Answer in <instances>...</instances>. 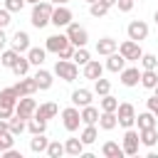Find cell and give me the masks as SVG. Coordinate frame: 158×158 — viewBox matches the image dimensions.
<instances>
[{
  "mask_svg": "<svg viewBox=\"0 0 158 158\" xmlns=\"http://www.w3.org/2000/svg\"><path fill=\"white\" fill-rule=\"evenodd\" d=\"M136 123H138V131H143V128H153L158 123V118L153 111H141V114H136Z\"/></svg>",
  "mask_w": 158,
  "mask_h": 158,
  "instance_id": "obj_22",
  "label": "cell"
},
{
  "mask_svg": "<svg viewBox=\"0 0 158 158\" xmlns=\"http://www.w3.org/2000/svg\"><path fill=\"white\" fill-rule=\"evenodd\" d=\"M99 109L101 111H116L118 109V99L111 96V94H104V96H99Z\"/></svg>",
  "mask_w": 158,
  "mask_h": 158,
  "instance_id": "obj_32",
  "label": "cell"
},
{
  "mask_svg": "<svg viewBox=\"0 0 158 158\" xmlns=\"http://www.w3.org/2000/svg\"><path fill=\"white\" fill-rule=\"evenodd\" d=\"M126 35H128V40H136V42L146 40V37H148V22H143V20H133V22H128Z\"/></svg>",
  "mask_w": 158,
  "mask_h": 158,
  "instance_id": "obj_9",
  "label": "cell"
},
{
  "mask_svg": "<svg viewBox=\"0 0 158 158\" xmlns=\"http://www.w3.org/2000/svg\"><path fill=\"white\" fill-rule=\"evenodd\" d=\"M52 2H57V5H67L69 0H52Z\"/></svg>",
  "mask_w": 158,
  "mask_h": 158,
  "instance_id": "obj_53",
  "label": "cell"
},
{
  "mask_svg": "<svg viewBox=\"0 0 158 158\" xmlns=\"http://www.w3.org/2000/svg\"><path fill=\"white\" fill-rule=\"evenodd\" d=\"M27 131L35 136V133H44L47 131V121H42V118H37V116H32L30 121H27Z\"/></svg>",
  "mask_w": 158,
  "mask_h": 158,
  "instance_id": "obj_35",
  "label": "cell"
},
{
  "mask_svg": "<svg viewBox=\"0 0 158 158\" xmlns=\"http://www.w3.org/2000/svg\"><path fill=\"white\" fill-rule=\"evenodd\" d=\"M32 77H35L40 91H47V89H52V84H54V72H47V69H42V67H40Z\"/></svg>",
  "mask_w": 158,
  "mask_h": 158,
  "instance_id": "obj_16",
  "label": "cell"
},
{
  "mask_svg": "<svg viewBox=\"0 0 158 158\" xmlns=\"http://www.w3.org/2000/svg\"><path fill=\"white\" fill-rule=\"evenodd\" d=\"M47 146H49V138L44 133H35L30 138V151L32 153H47Z\"/></svg>",
  "mask_w": 158,
  "mask_h": 158,
  "instance_id": "obj_23",
  "label": "cell"
},
{
  "mask_svg": "<svg viewBox=\"0 0 158 158\" xmlns=\"http://www.w3.org/2000/svg\"><path fill=\"white\" fill-rule=\"evenodd\" d=\"M79 138L84 141V146H91V143L99 138V128H96V123H84V131H81Z\"/></svg>",
  "mask_w": 158,
  "mask_h": 158,
  "instance_id": "obj_29",
  "label": "cell"
},
{
  "mask_svg": "<svg viewBox=\"0 0 158 158\" xmlns=\"http://www.w3.org/2000/svg\"><path fill=\"white\" fill-rule=\"evenodd\" d=\"M101 2H104L106 7H114V5H116V0H101Z\"/></svg>",
  "mask_w": 158,
  "mask_h": 158,
  "instance_id": "obj_52",
  "label": "cell"
},
{
  "mask_svg": "<svg viewBox=\"0 0 158 158\" xmlns=\"http://www.w3.org/2000/svg\"><path fill=\"white\" fill-rule=\"evenodd\" d=\"M0 101H5V104H12V106H15V104L20 101V94H17V89H15V86H7V89H2V91H0Z\"/></svg>",
  "mask_w": 158,
  "mask_h": 158,
  "instance_id": "obj_36",
  "label": "cell"
},
{
  "mask_svg": "<svg viewBox=\"0 0 158 158\" xmlns=\"http://www.w3.org/2000/svg\"><path fill=\"white\" fill-rule=\"evenodd\" d=\"M94 94H96V96L111 94V81H109V79H104V77H99V79L94 81Z\"/></svg>",
  "mask_w": 158,
  "mask_h": 158,
  "instance_id": "obj_37",
  "label": "cell"
},
{
  "mask_svg": "<svg viewBox=\"0 0 158 158\" xmlns=\"http://www.w3.org/2000/svg\"><path fill=\"white\" fill-rule=\"evenodd\" d=\"M12 146H15V133H10V131L0 133V153L7 151V148H12Z\"/></svg>",
  "mask_w": 158,
  "mask_h": 158,
  "instance_id": "obj_41",
  "label": "cell"
},
{
  "mask_svg": "<svg viewBox=\"0 0 158 158\" xmlns=\"http://www.w3.org/2000/svg\"><path fill=\"white\" fill-rule=\"evenodd\" d=\"M121 84H123V86H136V84H141V69H138V67H123V69H121Z\"/></svg>",
  "mask_w": 158,
  "mask_h": 158,
  "instance_id": "obj_15",
  "label": "cell"
},
{
  "mask_svg": "<svg viewBox=\"0 0 158 158\" xmlns=\"http://www.w3.org/2000/svg\"><path fill=\"white\" fill-rule=\"evenodd\" d=\"M138 146H141V136H138V131L126 128V133H123V143H121L123 153H126V156H138Z\"/></svg>",
  "mask_w": 158,
  "mask_h": 158,
  "instance_id": "obj_8",
  "label": "cell"
},
{
  "mask_svg": "<svg viewBox=\"0 0 158 158\" xmlns=\"http://www.w3.org/2000/svg\"><path fill=\"white\" fill-rule=\"evenodd\" d=\"M25 2H30V5H35V2H40V0H25Z\"/></svg>",
  "mask_w": 158,
  "mask_h": 158,
  "instance_id": "obj_55",
  "label": "cell"
},
{
  "mask_svg": "<svg viewBox=\"0 0 158 158\" xmlns=\"http://www.w3.org/2000/svg\"><path fill=\"white\" fill-rule=\"evenodd\" d=\"M52 10H54L52 0H40V2H35V5H32V15H30L32 27H37V30L47 27V25L52 22Z\"/></svg>",
  "mask_w": 158,
  "mask_h": 158,
  "instance_id": "obj_1",
  "label": "cell"
},
{
  "mask_svg": "<svg viewBox=\"0 0 158 158\" xmlns=\"http://www.w3.org/2000/svg\"><path fill=\"white\" fill-rule=\"evenodd\" d=\"M109 72H114V74H121V69L126 67V57L116 49V52H111L109 57H106V64H104Z\"/></svg>",
  "mask_w": 158,
  "mask_h": 158,
  "instance_id": "obj_13",
  "label": "cell"
},
{
  "mask_svg": "<svg viewBox=\"0 0 158 158\" xmlns=\"http://www.w3.org/2000/svg\"><path fill=\"white\" fill-rule=\"evenodd\" d=\"M138 64H141L143 69H158V57L151 54V52H143V57L138 59Z\"/></svg>",
  "mask_w": 158,
  "mask_h": 158,
  "instance_id": "obj_38",
  "label": "cell"
},
{
  "mask_svg": "<svg viewBox=\"0 0 158 158\" xmlns=\"http://www.w3.org/2000/svg\"><path fill=\"white\" fill-rule=\"evenodd\" d=\"M153 20H156V25H158V10H156V15H153Z\"/></svg>",
  "mask_w": 158,
  "mask_h": 158,
  "instance_id": "obj_54",
  "label": "cell"
},
{
  "mask_svg": "<svg viewBox=\"0 0 158 158\" xmlns=\"http://www.w3.org/2000/svg\"><path fill=\"white\" fill-rule=\"evenodd\" d=\"M118 49V42L114 40V37H101L99 42H96V54H101V57H109L111 52H116Z\"/></svg>",
  "mask_w": 158,
  "mask_h": 158,
  "instance_id": "obj_20",
  "label": "cell"
},
{
  "mask_svg": "<svg viewBox=\"0 0 158 158\" xmlns=\"http://www.w3.org/2000/svg\"><path fill=\"white\" fill-rule=\"evenodd\" d=\"M0 67H2V59H0Z\"/></svg>",
  "mask_w": 158,
  "mask_h": 158,
  "instance_id": "obj_59",
  "label": "cell"
},
{
  "mask_svg": "<svg viewBox=\"0 0 158 158\" xmlns=\"http://www.w3.org/2000/svg\"><path fill=\"white\" fill-rule=\"evenodd\" d=\"M15 89H17V94H20V96H32L40 86H37L35 77H30V74H27V77H20V81L15 84Z\"/></svg>",
  "mask_w": 158,
  "mask_h": 158,
  "instance_id": "obj_12",
  "label": "cell"
},
{
  "mask_svg": "<svg viewBox=\"0 0 158 158\" xmlns=\"http://www.w3.org/2000/svg\"><path fill=\"white\" fill-rule=\"evenodd\" d=\"M7 44V35H5V27H0V49Z\"/></svg>",
  "mask_w": 158,
  "mask_h": 158,
  "instance_id": "obj_50",
  "label": "cell"
},
{
  "mask_svg": "<svg viewBox=\"0 0 158 158\" xmlns=\"http://www.w3.org/2000/svg\"><path fill=\"white\" fill-rule=\"evenodd\" d=\"M91 101H94V91H91V89H84V86H81V89H74V91H72V104H74V106L81 109V106H89Z\"/></svg>",
  "mask_w": 158,
  "mask_h": 158,
  "instance_id": "obj_17",
  "label": "cell"
},
{
  "mask_svg": "<svg viewBox=\"0 0 158 158\" xmlns=\"http://www.w3.org/2000/svg\"><path fill=\"white\" fill-rule=\"evenodd\" d=\"M156 118H158V109H156Z\"/></svg>",
  "mask_w": 158,
  "mask_h": 158,
  "instance_id": "obj_58",
  "label": "cell"
},
{
  "mask_svg": "<svg viewBox=\"0 0 158 158\" xmlns=\"http://www.w3.org/2000/svg\"><path fill=\"white\" fill-rule=\"evenodd\" d=\"M101 153H104L106 158H121V156H126L123 148H121L116 141H106V143L101 146Z\"/></svg>",
  "mask_w": 158,
  "mask_h": 158,
  "instance_id": "obj_30",
  "label": "cell"
},
{
  "mask_svg": "<svg viewBox=\"0 0 158 158\" xmlns=\"http://www.w3.org/2000/svg\"><path fill=\"white\" fill-rule=\"evenodd\" d=\"M153 94H156V96H158V86H156V89H153Z\"/></svg>",
  "mask_w": 158,
  "mask_h": 158,
  "instance_id": "obj_56",
  "label": "cell"
},
{
  "mask_svg": "<svg viewBox=\"0 0 158 158\" xmlns=\"http://www.w3.org/2000/svg\"><path fill=\"white\" fill-rule=\"evenodd\" d=\"M116 116H118V126L133 128V123H136V106L128 104V101H121L118 109H116Z\"/></svg>",
  "mask_w": 158,
  "mask_h": 158,
  "instance_id": "obj_4",
  "label": "cell"
},
{
  "mask_svg": "<svg viewBox=\"0 0 158 158\" xmlns=\"http://www.w3.org/2000/svg\"><path fill=\"white\" fill-rule=\"evenodd\" d=\"M30 67H32V62L27 59V54H25V57L20 54V59L15 62V67H12V72H15L17 77H27V74H30Z\"/></svg>",
  "mask_w": 158,
  "mask_h": 158,
  "instance_id": "obj_31",
  "label": "cell"
},
{
  "mask_svg": "<svg viewBox=\"0 0 158 158\" xmlns=\"http://www.w3.org/2000/svg\"><path fill=\"white\" fill-rule=\"evenodd\" d=\"M37 101L32 99V96H20V101L15 104V114L20 116V118H25V121H30L32 116H35V111H37Z\"/></svg>",
  "mask_w": 158,
  "mask_h": 158,
  "instance_id": "obj_6",
  "label": "cell"
},
{
  "mask_svg": "<svg viewBox=\"0 0 158 158\" xmlns=\"http://www.w3.org/2000/svg\"><path fill=\"white\" fill-rule=\"evenodd\" d=\"M99 116H101V109L96 106H81V123H99Z\"/></svg>",
  "mask_w": 158,
  "mask_h": 158,
  "instance_id": "obj_26",
  "label": "cell"
},
{
  "mask_svg": "<svg viewBox=\"0 0 158 158\" xmlns=\"http://www.w3.org/2000/svg\"><path fill=\"white\" fill-rule=\"evenodd\" d=\"M67 37H69V42H72L74 47H86V42H89L86 27H81V25H77V22H69V25H67Z\"/></svg>",
  "mask_w": 158,
  "mask_h": 158,
  "instance_id": "obj_5",
  "label": "cell"
},
{
  "mask_svg": "<svg viewBox=\"0 0 158 158\" xmlns=\"http://www.w3.org/2000/svg\"><path fill=\"white\" fill-rule=\"evenodd\" d=\"M57 114H59V106H57L54 101H44V104H40L37 111H35V116L42 118V121H49V118H54Z\"/></svg>",
  "mask_w": 158,
  "mask_h": 158,
  "instance_id": "obj_18",
  "label": "cell"
},
{
  "mask_svg": "<svg viewBox=\"0 0 158 158\" xmlns=\"http://www.w3.org/2000/svg\"><path fill=\"white\" fill-rule=\"evenodd\" d=\"M89 12H91V17H104V15L109 12V7L99 0V2H91V5H89Z\"/></svg>",
  "mask_w": 158,
  "mask_h": 158,
  "instance_id": "obj_42",
  "label": "cell"
},
{
  "mask_svg": "<svg viewBox=\"0 0 158 158\" xmlns=\"http://www.w3.org/2000/svg\"><path fill=\"white\" fill-rule=\"evenodd\" d=\"M2 156H5V158H22V156H20V151H15V148H7V151H2Z\"/></svg>",
  "mask_w": 158,
  "mask_h": 158,
  "instance_id": "obj_49",
  "label": "cell"
},
{
  "mask_svg": "<svg viewBox=\"0 0 158 158\" xmlns=\"http://www.w3.org/2000/svg\"><path fill=\"white\" fill-rule=\"evenodd\" d=\"M91 59V54H89V49L86 47H77V52H74V57H72V62H77L79 67H84L86 62Z\"/></svg>",
  "mask_w": 158,
  "mask_h": 158,
  "instance_id": "obj_39",
  "label": "cell"
},
{
  "mask_svg": "<svg viewBox=\"0 0 158 158\" xmlns=\"http://www.w3.org/2000/svg\"><path fill=\"white\" fill-rule=\"evenodd\" d=\"M138 136H141V146H146V148H153V146L158 143V131H156V126L138 131Z\"/></svg>",
  "mask_w": 158,
  "mask_h": 158,
  "instance_id": "obj_27",
  "label": "cell"
},
{
  "mask_svg": "<svg viewBox=\"0 0 158 158\" xmlns=\"http://www.w3.org/2000/svg\"><path fill=\"white\" fill-rule=\"evenodd\" d=\"M116 5H118L121 12H131L133 10V0H116Z\"/></svg>",
  "mask_w": 158,
  "mask_h": 158,
  "instance_id": "obj_47",
  "label": "cell"
},
{
  "mask_svg": "<svg viewBox=\"0 0 158 158\" xmlns=\"http://www.w3.org/2000/svg\"><path fill=\"white\" fill-rule=\"evenodd\" d=\"M72 10L67 7V5H57L54 10H52V25L54 27H67L69 22H72Z\"/></svg>",
  "mask_w": 158,
  "mask_h": 158,
  "instance_id": "obj_10",
  "label": "cell"
},
{
  "mask_svg": "<svg viewBox=\"0 0 158 158\" xmlns=\"http://www.w3.org/2000/svg\"><path fill=\"white\" fill-rule=\"evenodd\" d=\"M54 77H59L62 81H74L77 77H79V64L77 62H72V59H57V64H54Z\"/></svg>",
  "mask_w": 158,
  "mask_h": 158,
  "instance_id": "obj_2",
  "label": "cell"
},
{
  "mask_svg": "<svg viewBox=\"0 0 158 158\" xmlns=\"http://www.w3.org/2000/svg\"><path fill=\"white\" fill-rule=\"evenodd\" d=\"M10 17H12V12H10L7 7H0V27H7V25L12 22Z\"/></svg>",
  "mask_w": 158,
  "mask_h": 158,
  "instance_id": "obj_46",
  "label": "cell"
},
{
  "mask_svg": "<svg viewBox=\"0 0 158 158\" xmlns=\"http://www.w3.org/2000/svg\"><path fill=\"white\" fill-rule=\"evenodd\" d=\"M0 59H2V67H7V69H12V67H15V62L20 59V52L10 47V49H5V52L0 54Z\"/></svg>",
  "mask_w": 158,
  "mask_h": 158,
  "instance_id": "obj_34",
  "label": "cell"
},
{
  "mask_svg": "<svg viewBox=\"0 0 158 158\" xmlns=\"http://www.w3.org/2000/svg\"><path fill=\"white\" fill-rule=\"evenodd\" d=\"M64 153L79 158V156L84 153V141H81V138H67V141H64Z\"/></svg>",
  "mask_w": 158,
  "mask_h": 158,
  "instance_id": "obj_24",
  "label": "cell"
},
{
  "mask_svg": "<svg viewBox=\"0 0 158 158\" xmlns=\"http://www.w3.org/2000/svg\"><path fill=\"white\" fill-rule=\"evenodd\" d=\"M47 156H49V158H59V156H64V143H59V141H49V146H47Z\"/></svg>",
  "mask_w": 158,
  "mask_h": 158,
  "instance_id": "obj_40",
  "label": "cell"
},
{
  "mask_svg": "<svg viewBox=\"0 0 158 158\" xmlns=\"http://www.w3.org/2000/svg\"><path fill=\"white\" fill-rule=\"evenodd\" d=\"M118 126V116H116V111H101V116H99V128H104V131H114Z\"/></svg>",
  "mask_w": 158,
  "mask_h": 158,
  "instance_id": "obj_21",
  "label": "cell"
},
{
  "mask_svg": "<svg viewBox=\"0 0 158 158\" xmlns=\"http://www.w3.org/2000/svg\"><path fill=\"white\" fill-rule=\"evenodd\" d=\"M79 123H81V109L79 106H67V109H62V126L69 131V133H74L77 128H79Z\"/></svg>",
  "mask_w": 158,
  "mask_h": 158,
  "instance_id": "obj_3",
  "label": "cell"
},
{
  "mask_svg": "<svg viewBox=\"0 0 158 158\" xmlns=\"http://www.w3.org/2000/svg\"><path fill=\"white\" fill-rule=\"evenodd\" d=\"M146 106H148V111H153V114H156V109H158V96H156V94H153V96H148V99H146Z\"/></svg>",
  "mask_w": 158,
  "mask_h": 158,
  "instance_id": "obj_48",
  "label": "cell"
},
{
  "mask_svg": "<svg viewBox=\"0 0 158 158\" xmlns=\"http://www.w3.org/2000/svg\"><path fill=\"white\" fill-rule=\"evenodd\" d=\"M67 44H69V37H67V32H64V35L59 32V35H52V37H47V42H44V49H47V52H54V54H59V52H62Z\"/></svg>",
  "mask_w": 158,
  "mask_h": 158,
  "instance_id": "obj_11",
  "label": "cell"
},
{
  "mask_svg": "<svg viewBox=\"0 0 158 158\" xmlns=\"http://www.w3.org/2000/svg\"><path fill=\"white\" fill-rule=\"evenodd\" d=\"M86 2H89V5H91V2H99V0H86Z\"/></svg>",
  "mask_w": 158,
  "mask_h": 158,
  "instance_id": "obj_57",
  "label": "cell"
},
{
  "mask_svg": "<svg viewBox=\"0 0 158 158\" xmlns=\"http://www.w3.org/2000/svg\"><path fill=\"white\" fill-rule=\"evenodd\" d=\"M7 123H10V133H15V136H22V133L27 131V121H25V118H20L17 114H15Z\"/></svg>",
  "mask_w": 158,
  "mask_h": 158,
  "instance_id": "obj_33",
  "label": "cell"
},
{
  "mask_svg": "<svg viewBox=\"0 0 158 158\" xmlns=\"http://www.w3.org/2000/svg\"><path fill=\"white\" fill-rule=\"evenodd\" d=\"M5 131H10V123L5 118H0V133H5Z\"/></svg>",
  "mask_w": 158,
  "mask_h": 158,
  "instance_id": "obj_51",
  "label": "cell"
},
{
  "mask_svg": "<svg viewBox=\"0 0 158 158\" xmlns=\"http://www.w3.org/2000/svg\"><path fill=\"white\" fill-rule=\"evenodd\" d=\"M141 86L156 89V86H158V72H156V69H143V72H141Z\"/></svg>",
  "mask_w": 158,
  "mask_h": 158,
  "instance_id": "obj_28",
  "label": "cell"
},
{
  "mask_svg": "<svg viewBox=\"0 0 158 158\" xmlns=\"http://www.w3.org/2000/svg\"><path fill=\"white\" fill-rule=\"evenodd\" d=\"M104 64L99 62V59H89L86 64H84V79H91V81H96L99 77H104Z\"/></svg>",
  "mask_w": 158,
  "mask_h": 158,
  "instance_id": "obj_14",
  "label": "cell"
},
{
  "mask_svg": "<svg viewBox=\"0 0 158 158\" xmlns=\"http://www.w3.org/2000/svg\"><path fill=\"white\" fill-rule=\"evenodd\" d=\"M12 116H15V106H12V104H5V101H0V118L10 121Z\"/></svg>",
  "mask_w": 158,
  "mask_h": 158,
  "instance_id": "obj_43",
  "label": "cell"
},
{
  "mask_svg": "<svg viewBox=\"0 0 158 158\" xmlns=\"http://www.w3.org/2000/svg\"><path fill=\"white\" fill-rule=\"evenodd\" d=\"M118 52L126 57V62H138V59L143 57L141 42H136V40H126V42H121V44H118Z\"/></svg>",
  "mask_w": 158,
  "mask_h": 158,
  "instance_id": "obj_7",
  "label": "cell"
},
{
  "mask_svg": "<svg viewBox=\"0 0 158 158\" xmlns=\"http://www.w3.org/2000/svg\"><path fill=\"white\" fill-rule=\"evenodd\" d=\"M44 57H47V49L44 47H30L27 49V59L32 62V67H42L44 64Z\"/></svg>",
  "mask_w": 158,
  "mask_h": 158,
  "instance_id": "obj_25",
  "label": "cell"
},
{
  "mask_svg": "<svg viewBox=\"0 0 158 158\" xmlns=\"http://www.w3.org/2000/svg\"><path fill=\"white\" fill-rule=\"evenodd\" d=\"M10 42H12V49H17L20 54H22V52H27V49L32 47V44H30V35H27L25 30H17V32L12 35V40H10Z\"/></svg>",
  "mask_w": 158,
  "mask_h": 158,
  "instance_id": "obj_19",
  "label": "cell"
},
{
  "mask_svg": "<svg viewBox=\"0 0 158 158\" xmlns=\"http://www.w3.org/2000/svg\"><path fill=\"white\" fill-rule=\"evenodd\" d=\"M5 7H7L10 12H20V10L25 7V0H5Z\"/></svg>",
  "mask_w": 158,
  "mask_h": 158,
  "instance_id": "obj_44",
  "label": "cell"
},
{
  "mask_svg": "<svg viewBox=\"0 0 158 158\" xmlns=\"http://www.w3.org/2000/svg\"><path fill=\"white\" fill-rule=\"evenodd\" d=\"M74 52H77V47L69 42V44H67V47H64V49H62L57 57H59V59H72V57H74Z\"/></svg>",
  "mask_w": 158,
  "mask_h": 158,
  "instance_id": "obj_45",
  "label": "cell"
}]
</instances>
